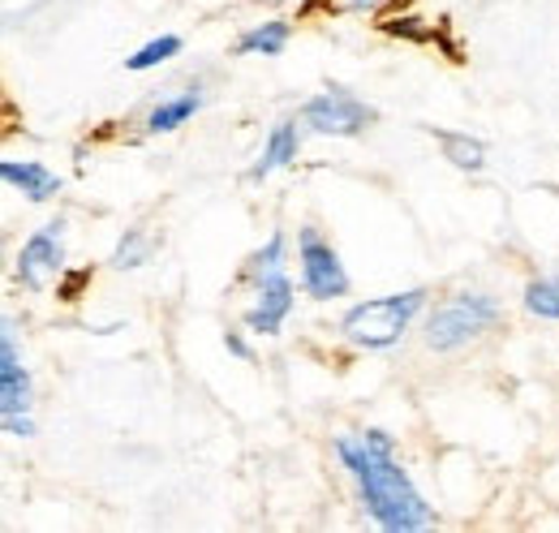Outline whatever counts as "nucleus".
I'll return each instance as SVG.
<instances>
[{"instance_id":"obj_1","label":"nucleus","mask_w":559,"mask_h":533,"mask_svg":"<svg viewBox=\"0 0 559 533\" xmlns=\"http://www.w3.org/2000/svg\"><path fill=\"white\" fill-rule=\"evenodd\" d=\"M336 452L353 469V477L366 495V508L383 530H421L430 521L414 482L392 461V443L383 430H370L361 439H341Z\"/></svg>"},{"instance_id":"obj_2","label":"nucleus","mask_w":559,"mask_h":533,"mask_svg":"<svg viewBox=\"0 0 559 533\" xmlns=\"http://www.w3.org/2000/svg\"><path fill=\"white\" fill-rule=\"evenodd\" d=\"M421 306V293H401V297H379V301H366V306H353L345 315V335L353 344H366V348H383L392 340H401V332L409 328L414 310Z\"/></svg>"},{"instance_id":"obj_3","label":"nucleus","mask_w":559,"mask_h":533,"mask_svg":"<svg viewBox=\"0 0 559 533\" xmlns=\"http://www.w3.org/2000/svg\"><path fill=\"white\" fill-rule=\"evenodd\" d=\"M495 301L487 297H469V293H461V297H448L435 315H430V328H426V340H430V348H456V344H465L469 335H478L483 328L495 323Z\"/></svg>"},{"instance_id":"obj_4","label":"nucleus","mask_w":559,"mask_h":533,"mask_svg":"<svg viewBox=\"0 0 559 533\" xmlns=\"http://www.w3.org/2000/svg\"><path fill=\"white\" fill-rule=\"evenodd\" d=\"M301 280H306L310 297H319V301L341 297V293L349 288L341 259H336V254H332V246H323V241H319V233H310V228L301 233Z\"/></svg>"},{"instance_id":"obj_5","label":"nucleus","mask_w":559,"mask_h":533,"mask_svg":"<svg viewBox=\"0 0 559 533\" xmlns=\"http://www.w3.org/2000/svg\"><path fill=\"white\" fill-rule=\"evenodd\" d=\"M370 121V108L357 104L349 91H328L306 104V126L319 133H357Z\"/></svg>"},{"instance_id":"obj_6","label":"nucleus","mask_w":559,"mask_h":533,"mask_svg":"<svg viewBox=\"0 0 559 533\" xmlns=\"http://www.w3.org/2000/svg\"><path fill=\"white\" fill-rule=\"evenodd\" d=\"M61 266V224H44L17 254V275L31 288H44L48 275Z\"/></svg>"},{"instance_id":"obj_7","label":"nucleus","mask_w":559,"mask_h":533,"mask_svg":"<svg viewBox=\"0 0 559 533\" xmlns=\"http://www.w3.org/2000/svg\"><path fill=\"white\" fill-rule=\"evenodd\" d=\"M293 310V284L272 271V275H263V288H259V306L246 315V323L254 328V332H276L280 323H284V315Z\"/></svg>"},{"instance_id":"obj_8","label":"nucleus","mask_w":559,"mask_h":533,"mask_svg":"<svg viewBox=\"0 0 559 533\" xmlns=\"http://www.w3.org/2000/svg\"><path fill=\"white\" fill-rule=\"evenodd\" d=\"M0 379H4V417L26 413V404H31V388H26V370H22V362H17L13 328H4V366H0Z\"/></svg>"},{"instance_id":"obj_9","label":"nucleus","mask_w":559,"mask_h":533,"mask_svg":"<svg viewBox=\"0 0 559 533\" xmlns=\"http://www.w3.org/2000/svg\"><path fill=\"white\" fill-rule=\"evenodd\" d=\"M0 177H4L9 186H17L31 202L52 199V194H57V186H61L44 164H13V159H4V164H0Z\"/></svg>"},{"instance_id":"obj_10","label":"nucleus","mask_w":559,"mask_h":533,"mask_svg":"<svg viewBox=\"0 0 559 533\" xmlns=\"http://www.w3.org/2000/svg\"><path fill=\"white\" fill-rule=\"evenodd\" d=\"M297 155V133H293V126L284 121V126H276L272 130V138H267V146H263V155H259V164H254V181H263L267 173H276V168H284L288 159Z\"/></svg>"},{"instance_id":"obj_11","label":"nucleus","mask_w":559,"mask_h":533,"mask_svg":"<svg viewBox=\"0 0 559 533\" xmlns=\"http://www.w3.org/2000/svg\"><path fill=\"white\" fill-rule=\"evenodd\" d=\"M199 112V95H181V99H168L159 104L151 117H146V130L151 133H164V130H177L181 121H190Z\"/></svg>"},{"instance_id":"obj_12","label":"nucleus","mask_w":559,"mask_h":533,"mask_svg":"<svg viewBox=\"0 0 559 533\" xmlns=\"http://www.w3.org/2000/svg\"><path fill=\"white\" fill-rule=\"evenodd\" d=\"M284 39H288V26H284V22H267V26L250 31V35H241V52H263V57H276L280 48H284Z\"/></svg>"},{"instance_id":"obj_13","label":"nucleus","mask_w":559,"mask_h":533,"mask_svg":"<svg viewBox=\"0 0 559 533\" xmlns=\"http://www.w3.org/2000/svg\"><path fill=\"white\" fill-rule=\"evenodd\" d=\"M525 306L543 319H559V280H534L525 288Z\"/></svg>"},{"instance_id":"obj_14","label":"nucleus","mask_w":559,"mask_h":533,"mask_svg":"<svg viewBox=\"0 0 559 533\" xmlns=\"http://www.w3.org/2000/svg\"><path fill=\"white\" fill-rule=\"evenodd\" d=\"M443 151L456 168H483V142L461 138V133H443Z\"/></svg>"},{"instance_id":"obj_15","label":"nucleus","mask_w":559,"mask_h":533,"mask_svg":"<svg viewBox=\"0 0 559 533\" xmlns=\"http://www.w3.org/2000/svg\"><path fill=\"white\" fill-rule=\"evenodd\" d=\"M181 48V39L177 35H164V39H155V44H146L139 57H130V69H151V66H159V61H168L173 52Z\"/></svg>"},{"instance_id":"obj_16","label":"nucleus","mask_w":559,"mask_h":533,"mask_svg":"<svg viewBox=\"0 0 559 533\" xmlns=\"http://www.w3.org/2000/svg\"><path fill=\"white\" fill-rule=\"evenodd\" d=\"M146 254H151V241H146V233H130V237L117 246L112 263H117V266H139Z\"/></svg>"},{"instance_id":"obj_17","label":"nucleus","mask_w":559,"mask_h":533,"mask_svg":"<svg viewBox=\"0 0 559 533\" xmlns=\"http://www.w3.org/2000/svg\"><path fill=\"white\" fill-rule=\"evenodd\" d=\"M280 250H284V237H272V241H267V250L254 259V271H259V275H272V271H280Z\"/></svg>"},{"instance_id":"obj_18","label":"nucleus","mask_w":559,"mask_h":533,"mask_svg":"<svg viewBox=\"0 0 559 533\" xmlns=\"http://www.w3.org/2000/svg\"><path fill=\"white\" fill-rule=\"evenodd\" d=\"M353 9H374V4H379V0H349Z\"/></svg>"}]
</instances>
